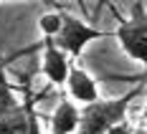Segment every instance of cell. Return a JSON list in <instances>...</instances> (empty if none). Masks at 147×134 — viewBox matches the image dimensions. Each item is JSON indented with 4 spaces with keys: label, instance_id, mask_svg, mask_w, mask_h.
I'll return each mask as SVG.
<instances>
[{
    "label": "cell",
    "instance_id": "obj_1",
    "mask_svg": "<svg viewBox=\"0 0 147 134\" xmlns=\"http://www.w3.org/2000/svg\"><path fill=\"white\" fill-rule=\"evenodd\" d=\"M145 89V84L140 81V86H134L132 91H127L119 99H96L86 104L84 109H79V127L76 134H107L112 127H117L119 121L127 119V109L132 104V99H137Z\"/></svg>",
    "mask_w": 147,
    "mask_h": 134
},
{
    "label": "cell",
    "instance_id": "obj_2",
    "mask_svg": "<svg viewBox=\"0 0 147 134\" xmlns=\"http://www.w3.org/2000/svg\"><path fill=\"white\" fill-rule=\"evenodd\" d=\"M59 15H61V28L56 33V38H51V41L66 56H74L76 58L84 51L86 43L96 41V38H104V36H114V30H96V28L86 25L84 20H79V18H74L69 13H59Z\"/></svg>",
    "mask_w": 147,
    "mask_h": 134
},
{
    "label": "cell",
    "instance_id": "obj_3",
    "mask_svg": "<svg viewBox=\"0 0 147 134\" xmlns=\"http://www.w3.org/2000/svg\"><path fill=\"white\" fill-rule=\"evenodd\" d=\"M114 38L129 58L137 63H147V15L142 3H132V18L119 23Z\"/></svg>",
    "mask_w": 147,
    "mask_h": 134
},
{
    "label": "cell",
    "instance_id": "obj_4",
    "mask_svg": "<svg viewBox=\"0 0 147 134\" xmlns=\"http://www.w3.org/2000/svg\"><path fill=\"white\" fill-rule=\"evenodd\" d=\"M43 76L53 84V86H63L66 84V76H69V68H71V61L69 56L59 51L51 38H43Z\"/></svg>",
    "mask_w": 147,
    "mask_h": 134
},
{
    "label": "cell",
    "instance_id": "obj_5",
    "mask_svg": "<svg viewBox=\"0 0 147 134\" xmlns=\"http://www.w3.org/2000/svg\"><path fill=\"white\" fill-rule=\"evenodd\" d=\"M63 86H69V94H71L74 101H81L84 106L99 99L96 81H94L84 68H79V66H71V68H69V76H66V84H63Z\"/></svg>",
    "mask_w": 147,
    "mask_h": 134
},
{
    "label": "cell",
    "instance_id": "obj_6",
    "mask_svg": "<svg viewBox=\"0 0 147 134\" xmlns=\"http://www.w3.org/2000/svg\"><path fill=\"white\" fill-rule=\"evenodd\" d=\"M76 127H79V106L69 99L59 101L51 117V134H76Z\"/></svg>",
    "mask_w": 147,
    "mask_h": 134
},
{
    "label": "cell",
    "instance_id": "obj_7",
    "mask_svg": "<svg viewBox=\"0 0 147 134\" xmlns=\"http://www.w3.org/2000/svg\"><path fill=\"white\" fill-rule=\"evenodd\" d=\"M30 111H33V99L28 96L26 104H18V109L0 117V134H26Z\"/></svg>",
    "mask_w": 147,
    "mask_h": 134
},
{
    "label": "cell",
    "instance_id": "obj_8",
    "mask_svg": "<svg viewBox=\"0 0 147 134\" xmlns=\"http://www.w3.org/2000/svg\"><path fill=\"white\" fill-rule=\"evenodd\" d=\"M18 104L20 101L15 99V91L10 86V81H8V76H5V63H3V56H0V117L18 109Z\"/></svg>",
    "mask_w": 147,
    "mask_h": 134
},
{
    "label": "cell",
    "instance_id": "obj_9",
    "mask_svg": "<svg viewBox=\"0 0 147 134\" xmlns=\"http://www.w3.org/2000/svg\"><path fill=\"white\" fill-rule=\"evenodd\" d=\"M38 28L46 38H56V33L61 28V15L59 13H43L38 18Z\"/></svg>",
    "mask_w": 147,
    "mask_h": 134
},
{
    "label": "cell",
    "instance_id": "obj_10",
    "mask_svg": "<svg viewBox=\"0 0 147 134\" xmlns=\"http://www.w3.org/2000/svg\"><path fill=\"white\" fill-rule=\"evenodd\" d=\"M132 129H134V127H132V121H129V119H124V121H119L117 127H112V129H109L107 134H132Z\"/></svg>",
    "mask_w": 147,
    "mask_h": 134
},
{
    "label": "cell",
    "instance_id": "obj_11",
    "mask_svg": "<svg viewBox=\"0 0 147 134\" xmlns=\"http://www.w3.org/2000/svg\"><path fill=\"white\" fill-rule=\"evenodd\" d=\"M26 134H41V124H38V117H36V109L28 114V129Z\"/></svg>",
    "mask_w": 147,
    "mask_h": 134
},
{
    "label": "cell",
    "instance_id": "obj_12",
    "mask_svg": "<svg viewBox=\"0 0 147 134\" xmlns=\"http://www.w3.org/2000/svg\"><path fill=\"white\" fill-rule=\"evenodd\" d=\"M132 134H147V132H145V127H134Z\"/></svg>",
    "mask_w": 147,
    "mask_h": 134
}]
</instances>
